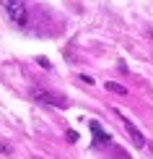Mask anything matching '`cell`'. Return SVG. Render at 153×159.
Wrapping results in <instances>:
<instances>
[{
    "mask_svg": "<svg viewBox=\"0 0 153 159\" xmlns=\"http://www.w3.org/2000/svg\"><path fill=\"white\" fill-rule=\"evenodd\" d=\"M68 141H70V143L78 141V133H75V130H68Z\"/></svg>",
    "mask_w": 153,
    "mask_h": 159,
    "instance_id": "obj_7",
    "label": "cell"
},
{
    "mask_svg": "<svg viewBox=\"0 0 153 159\" xmlns=\"http://www.w3.org/2000/svg\"><path fill=\"white\" fill-rule=\"evenodd\" d=\"M3 3V8H5V16L11 18V24H16V26H23L29 24V8H26V3L23 0H0Z\"/></svg>",
    "mask_w": 153,
    "mask_h": 159,
    "instance_id": "obj_1",
    "label": "cell"
},
{
    "mask_svg": "<svg viewBox=\"0 0 153 159\" xmlns=\"http://www.w3.org/2000/svg\"><path fill=\"white\" fill-rule=\"evenodd\" d=\"M106 91H114V94H127V89H125L122 84H117V81H106Z\"/></svg>",
    "mask_w": 153,
    "mask_h": 159,
    "instance_id": "obj_5",
    "label": "cell"
},
{
    "mask_svg": "<svg viewBox=\"0 0 153 159\" xmlns=\"http://www.w3.org/2000/svg\"><path fill=\"white\" fill-rule=\"evenodd\" d=\"M0 154H3V157H11V154H13V146H11V143H3V141H0Z\"/></svg>",
    "mask_w": 153,
    "mask_h": 159,
    "instance_id": "obj_6",
    "label": "cell"
},
{
    "mask_svg": "<svg viewBox=\"0 0 153 159\" xmlns=\"http://www.w3.org/2000/svg\"><path fill=\"white\" fill-rule=\"evenodd\" d=\"M114 112H117V117H119V120H122V125H125V130H127V136L132 138V143H135L138 149H145V136L140 133V128H138V125L132 123L130 117H125V115H122V112H119V110H114Z\"/></svg>",
    "mask_w": 153,
    "mask_h": 159,
    "instance_id": "obj_3",
    "label": "cell"
},
{
    "mask_svg": "<svg viewBox=\"0 0 153 159\" xmlns=\"http://www.w3.org/2000/svg\"><path fill=\"white\" fill-rule=\"evenodd\" d=\"M151 151H153V143H151Z\"/></svg>",
    "mask_w": 153,
    "mask_h": 159,
    "instance_id": "obj_8",
    "label": "cell"
},
{
    "mask_svg": "<svg viewBox=\"0 0 153 159\" xmlns=\"http://www.w3.org/2000/svg\"><path fill=\"white\" fill-rule=\"evenodd\" d=\"M88 125H91V130H94V136H96V138H94V141H96V146H106V143H109V138H112V136L106 133V130H104V128H101V125H99L96 120H91Z\"/></svg>",
    "mask_w": 153,
    "mask_h": 159,
    "instance_id": "obj_4",
    "label": "cell"
},
{
    "mask_svg": "<svg viewBox=\"0 0 153 159\" xmlns=\"http://www.w3.org/2000/svg\"><path fill=\"white\" fill-rule=\"evenodd\" d=\"M31 97H34L36 102L52 104V107H60V110H65V107H68V99H65L62 94H55V91H44V89H34V91H31Z\"/></svg>",
    "mask_w": 153,
    "mask_h": 159,
    "instance_id": "obj_2",
    "label": "cell"
}]
</instances>
